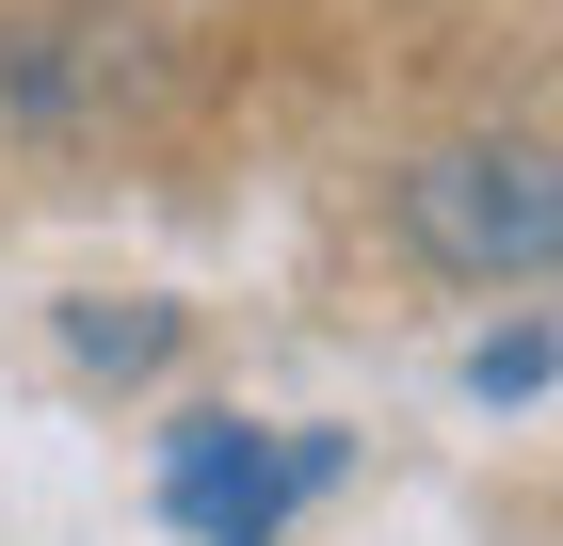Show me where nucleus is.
Listing matches in <instances>:
<instances>
[{
  "mask_svg": "<svg viewBox=\"0 0 563 546\" xmlns=\"http://www.w3.org/2000/svg\"><path fill=\"white\" fill-rule=\"evenodd\" d=\"M387 225H402V257L467 274V290H531V274H563V145H516V129L434 145L387 177Z\"/></svg>",
  "mask_w": 563,
  "mask_h": 546,
  "instance_id": "obj_1",
  "label": "nucleus"
},
{
  "mask_svg": "<svg viewBox=\"0 0 563 546\" xmlns=\"http://www.w3.org/2000/svg\"><path fill=\"white\" fill-rule=\"evenodd\" d=\"M354 466V434H258V419H177L162 450V514L194 546H274L322 482Z\"/></svg>",
  "mask_w": 563,
  "mask_h": 546,
  "instance_id": "obj_2",
  "label": "nucleus"
},
{
  "mask_svg": "<svg viewBox=\"0 0 563 546\" xmlns=\"http://www.w3.org/2000/svg\"><path fill=\"white\" fill-rule=\"evenodd\" d=\"M145 97H162V33H130V16H16L0 33V129H33V145H81Z\"/></svg>",
  "mask_w": 563,
  "mask_h": 546,
  "instance_id": "obj_3",
  "label": "nucleus"
},
{
  "mask_svg": "<svg viewBox=\"0 0 563 546\" xmlns=\"http://www.w3.org/2000/svg\"><path fill=\"white\" fill-rule=\"evenodd\" d=\"M563 386V322H499V337H467V402H548Z\"/></svg>",
  "mask_w": 563,
  "mask_h": 546,
  "instance_id": "obj_4",
  "label": "nucleus"
},
{
  "mask_svg": "<svg viewBox=\"0 0 563 546\" xmlns=\"http://www.w3.org/2000/svg\"><path fill=\"white\" fill-rule=\"evenodd\" d=\"M65 354H81V370H162L177 305H65Z\"/></svg>",
  "mask_w": 563,
  "mask_h": 546,
  "instance_id": "obj_5",
  "label": "nucleus"
}]
</instances>
